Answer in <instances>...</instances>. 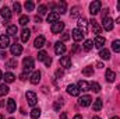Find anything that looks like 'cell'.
<instances>
[{"label": "cell", "mask_w": 120, "mask_h": 119, "mask_svg": "<svg viewBox=\"0 0 120 119\" xmlns=\"http://www.w3.org/2000/svg\"><path fill=\"white\" fill-rule=\"evenodd\" d=\"M15 109H17V104H15V101H14L13 98H8V99H7V112L13 114V112H15Z\"/></svg>", "instance_id": "16"}, {"label": "cell", "mask_w": 120, "mask_h": 119, "mask_svg": "<svg viewBox=\"0 0 120 119\" xmlns=\"http://www.w3.org/2000/svg\"><path fill=\"white\" fill-rule=\"evenodd\" d=\"M92 48H94V41H92V39H87V41L84 42V45H82V49H84L85 52H90Z\"/></svg>", "instance_id": "27"}, {"label": "cell", "mask_w": 120, "mask_h": 119, "mask_svg": "<svg viewBox=\"0 0 120 119\" xmlns=\"http://www.w3.org/2000/svg\"><path fill=\"white\" fill-rule=\"evenodd\" d=\"M28 77H31L30 74H28V71H24V73H22V74L20 76V79H21V80H27Z\"/></svg>", "instance_id": "43"}, {"label": "cell", "mask_w": 120, "mask_h": 119, "mask_svg": "<svg viewBox=\"0 0 120 119\" xmlns=\"http://www.w3.org/2000/svg\"><path fill=\"white\" fill-rule=\"evenodd\" d=\"M78 49H80V48H78V45H77V44H74V46H73V52H78Z\"/></svg>", "instance_id": "49"}, {"label": "cell", "mask_w": 120, "mask_h": 119, "mask_svg": "<svg viewBox=\"0 0 120 119\" xmlns=\"http://www.w3.org/2000/svg\"><path fill=\"white\" fill-rule=\"evenodd\" d=\"M3 79H4V81H6V83H13V81L15 80V76H14L13 73H6Z\"/></svg>", "instance_id": "31"}, {"label": "cell", "mask_w": 120, "mask_h": 119, "mask_svg": "<svg viewBox=\"0 0 120 119\" xmlns=\"http://www.w3.org/2000/svg\"><path fill=\"white\" fill-rule=\"evenodd\" d=\"M60 64H61V67H64V69H70V67H71V58H70V56H63V58H60Z\"/></svg>", "instance_id": "17"}, {"label": "cell", "mask_w": 120, "mask_h": 119, "mask_svg": "<svg viewBox=\"0 0 120 119\" xmlns=\"http://www.w3.org/2000/svg\"><path fill=\"white\" fill-rule=\"evenodd\" d=\"M102 105H103V102H102V99L101 98H96L95 101H94V105H92V108H94V111H101L102 109Z\"/></svg>", "instance_id": "26"}, {"label": "cell", "mask_w": 120, "mask_h": 119, "mask_svg": "<svg viewBox=\"0 0 120 119\" xmlns=\"http://www.w3.org/2000/svg\"><path fill=\"white\" fill-rule=\"evenodd\" d=\"M113 20L110 17H106V18H102V27L105 31H112L113 30Z\"/></svg>", "instance_id": "3"}, {"label": "cell", "mask_w": 120, "mask_h": 119, "mask_svg": "<svg viewBox=\"0 0 120 119\" xmlns=\"http://www.w3.org/2000/svg\"><path fill=\"white\" fill-rule=\"evenodd\" d=\"M30 81H31V84H38V83L41 81V71H39V70H36V71H34V73L31 74Z\"/></svg>", "instance_id": "18"}, {"label": "cell", "mask_w": 120, "mask_h": 119, "mask_svg": "<svg viewBox=\"0 0 120 119\" xmlns=\"http://www.w3.org/2000/svg\"><path fill=\"white\" fill-rule=\"evenodd\" d=\"M13 10H14L17 14H20V13H21V4H20L18 1H15V3L13 4Z\"/></svg>", "instance_id": "41"}, {"label": "cell", "mask_w": 120, "mask_h": 119, "mask_svg": "<svg viewBox=\"0 0 120 119\" xmlns=\"http://www.w3.org/2000/svg\"><path fill=\"white\" fill-rule=\"evenodd\" d=\"M61 107H63V102H61V101H56L53 108H55V111H60V108H61Z\"/></svg>", "instance_id": "42"}, {"label": "cell", "mask_w": 120, "mask_h": 119, "mask_svg": "<svg viewBox=\"0 0 120 119\" xmlns=\"http://www.w3.org/2000/svg\"><path fill=\"white\" fill-rule=\"evenodd\" d=\"M64 52H66V45H64L63 42H60V41L56 42V44H55V53H56V55H63Z\"/></svg>", "instance_id": "9"}, {"label": "cell", "mask_w": 120, "mask_h": 119, "mask_svg": "<svg viewBox=\"0 0 120 119\" xmlns=\"http://www.w3.org/2000/svg\"><path fill=\"white\" fill-rule=\"evenodd\" d=\"M108 13H109V8H105V10L102 11V18H106V17H108Z\"/></svg>", "instance_id": "46"}, {"label": "cell", "mask_w": 120, "mask_h": 119, "mask_svg": "<svg viewBox=\"0 0 120 119\" xmlns=\"http://www.w3.org/2000/svg\"><path fill=\"white\" fill-rule=\"evenodd\" d=\"M99 58L103 60H109L110 59V52H109V49H101V52H99Z\"/></svg>", "instance_id": "25"}, {"label": "cell", "mask_w": 120, "mask_h": 119, "mask_svg": "<svg viewBox=\"0 0 120 119\" xmlns=\"http://www.w3.org/2000/svg\"><path fill=\"white\" fill-rule=\"evenodd\" d=\"M67 92H68L71 97H78V95H80V88H78L77 86H74V84H70V86L67 87Z\"/></svg>", "instance_id": "15"}, {"label": "cell", "mask_w": 120, "mask_h": 119, "mask_svg": "<svg viewBox=\"0 0 120 119\" xmlns=\"http://www.w3.org/2000/svg\"><path fill=\"white\" fill-rule=\"evenodd\" d=\"M7 55H6V52H3V51H0V58L3 59V58H6Z\"/></svg>", "instance_id": "51"}, {"label": "cell", "mask_w": 120, "mask_h": 119, "mask_svg": "<svg viewBox=\"0 0 120 119\" xmlns=\"http://www.w3.org/2000/svg\"><path fill=\"white\" fill-rule=\"evenodd\" d=\"M0 107H3V102H1V101H0Z\"/></svg>", "instance_id": "60"}, {"label": "cell", "mask_w": 120, "mask_h": 119, "mask_svg": "<svg viewBox=\"0 0 120 119\" xmlns=\"http://www.w3.org/2000/svg\"><path fill=\"white\" fill-rule=\"evenodd\" d=\"M46 58H48V53H46L45 51H41V52L38 53V60H39V62H45Z\"/></svg>", "instance_id": "39"}, {"label": "cell", "mask_w": 120, "mask_h": 119, "mask_svg": "<svg viewBox=\"0 0 120 119\" xmlns=\"http://www.w3.org/2000/svg\"><path fill=\"white\" fill-rule=\"evenodd\" d=\"M30 36H31V31L28 28H24V30L21 31V41L22 42H28Z\"/></svg>", "instance_id": "24"}, {"label": "cell", "mask_w": 120, "mask_h": 119, "mask_svg": "<svg viewBox=\"0 0 120 119\" xmlns=\"http://www.w3.org/2000/svg\"><path fill=\"white\" fill-rule=\"evenodd\" d=\"M90 24H91V28H92V32H94V34H96V36H98V35L101 34V31H102V28H101V27H99V24H98V21L92 18V20L90 21Z\"/></svg>", "instance_id": "14"}, {"label": "cell", "mask_w": 120, "mask_h": 119, "mask_svg": "<svg viewBox=\"0 0 120 119\" xmlns=\"http://www.w3.org/2000/svg\"><path fill=\"white\" fill-rule=\"evenodd\" d=\"M110 119H119V116H112Z\"/></svg>", "instance_id": "57"}, {"label": "cell", "mask_w": 120, "mask_h": 119, "mask_svg": "<svg viewBox=\"0 0 120 119\" xmlns=\"http://www.w3.org/2000/svg\"><path fill=\"white\" fill-rule=\"evenodd\" d=\"M73 119H82V116H81V115H75Z\"/></svg>", "instance_id": "53"}, {"label": "cell", "mask_w": 120, "mask_h": 119, "mask_svg": "<svg viewBox=\"0 0 120 119\" xmlns=\"http://www.w3.org/2000/svg\"><path fill=\"white\" fill-rule=\"evenodd\" d=\"M60 119H67V114L66 112H61L60 114Z\"/></svg>", "instance_id": "48"}, {"label": "cell", "mask_w": 120, "mask_h": 119, "mask_svg": "<svg viewBox=\"0 0 120 119\" xmlns=\"http://www.w3.org/2000/svg\"><path fill=\"white\" fill-rule=\"evenodd\" d=\"M112 49H113V52L119 53L120 52V39H116V41L112 42Z\"/></svg>", "instance_id": "32"}, {"label": "cell", "mask_w": 120, "mask_h": 119, "mask_svg": "<svg viewBox=\"0 0 120 119\" xmlns=\"http://www.w3.org/2000/svg\"><path fill=\"white\" fill-rule=\"evenodd\" d=\"M117 90H119V91H120V84H119V86H117Z\"/></svg>", "instance_id": "61"}, {"label": "cell", "mask_w": 120, "mask_h": 119, "mask_svg": "<svg viewBox=\"0 0 120 119\" xmlns=\"http://www.w3.org/2000/svg\"><path fill=\"white\" fill-rule=\"evenodd\" d=\"M35 21H36V23L39 24V23H42V18H41L39 16H36V17H35Z\"/></svg>", "instance_id": "50"}, {"label": "cell", "mask_w": 120, "mask_h": 119, "mask_svg": "<svg viewBox=\"0 0 120 119\" xmlns=\"http://www.w3.org/2000/svg\"><path fill=\"white\" fill-rule=\"evenodd\" d=\"M25 97H27V101H28V104H30L31 107H35V105H36L38 97H36V94H35L34 91H27Z\"/></svg>", "instance_id": "2"}, {"label": "cell", "mask_w": 120, "mask_h": 119, "mask_svg": "<svg viewBox=\"0 0 120 119\" xmlns=\"http://www.w3.org/2000/svg\"><path fill=\"white\" fill-rule=\"evenodd\" d=\"M105 79H106L108 83H113V81L116 80V73H115L112 69H108V70H106V77H105Z\"/></svg>", "instance_id": "21"}, {"label": "cell", "mask_w": 120, "mask_h": 119, "mask_svg": "<svg viewBox=\"0 0 120 119\" xmlns=\"http://www.w3.org/2000/svg\"><path fill=\"white\" fill-rule=\"evenodd\" d=\"M70 39V35H68V32H64L63 35H61V41H68Z\"/></svg>", "instance_id": "44"}, {"label": "cell", "mask_w": 120, "mask_h": 119, "mask_svg": "<svg viewBox=\"0 0 120 119\" xmlns=\"http://www.w3.org/2000/svg\"><path fill=\"white\" fill-rule=\"evenodd\" d=\"M116 24H120V17H117V18H116Z\"/></svg>", "instance_id": "55"}, {"label": "cell", "mask_w": 120, "mask_h": 119, "mask_svg": "<svg viewBox=\"0 0 120 119\" xmlns=\"http://www.w3.org/2000/svg\"><path fill=\"white\" fill-rule=\"evenodd\" d=\"M103 45H105V38H103V36H101V35L95 36V41H94V46H96V48L102 49V48H103Z\"/></svg>", "instance_id": "20"}, {"label": "cell", "mask_w": 120, "mask_h": 119, "mask_svg": "<svg viewBox=\"0 0 120 119\" xmlns=\"http://www.w3.org/2000/svg\"><path fill=\"white\" fill-rule=\"evenodd\" d=\"M96 67H99V69L103 67V63H102V62H98V63H96Z\"/></svg>", "instance_id": "52"}, {"label": "cell", "mask_w": 120, "mask_h": 119, "mask_svg": "<svg viewBox=\"0 0 120 119\" xmlns=\"http://www.w3.org/2000/svg\"><path fill=\"white\" fill-rule=\"evenodd\" d=\"M24 7H25V10H27V11H32V10L35 8V4H34V1H25Z\"/></svg>", "instance_id": "37"}, {"label": "cell", "mask_w": 120, "mask_h": 119, "mask_svg": "<svg viewBox=\"0 0 120 119\" xmlns=\"http://www.w3.org/2000/svg\"><path fill=\"white\" fill-rule=\"evenodd\" d=\"M60 18V14L59 13H56V11H52V13H49L48 14V23H52V24H55V23H57Z\"/></svg>", "instance_id": "13"}, {"label": "cell", "mask_w": 120, "mask_h": 119, "mask_svg": "<svg viewBox=\"0 0 120 119\" xmlns=\"http://www.w3.org/2000/svg\"><path fill=\"white\" fill-rule=\"evenodd\" d=\"M8 94V87L6 86V84H1L0 86V97H4V95H7Z\"/></svg>", "instance_id": "35"}, {"label": "cell", "mask_w": 120, "mask_h": 119, "mask_svg": "<svg viewBox=\"0 0 120 119\" xmlns=\"http://www.w3.org/2000/svg\"><path fill=\"white\" fill-rule=\"evenodd\" d=\"M101 1L99 0H95V1H92L90 4V13L92 14V16H96L99 11H101Z\"/></svg>", "instance_id": "1"}, {"label": "cell", "mask_w": 120, "mask_h": 119, "mask_svg": "<svg viewBox=\"0 0 120 119\" xmlns=\"http://www.w3.org/2000/svg\"><path fill=\"white\" fill-rule=\"evenodd\" d=\"M8 69H14L15 66H17V60H15V58H13V59H10L8 62H7V64H6Z\"/></svg>", "instance_id": "38"}, {"label": "cell", "mask_w": 120, "mask_h": 119, "mask_svg": "<svg viewBox=\"0 0 120 119\" xmlns=\"http://www.w3.org/2000/svg\"><path fill=\"white\" fill-rule=\"evenodd\" d=\"M18 23H20V24H21L22 27H25V25H27V24L30 23V18H28V16H21V17H20V21H18Z\"/></svg>", "instance_id": "34"}, {"label": "cell", "mask_w": 120, "mask_h": 119, "mask_svg": "<svg viewBox=\"0 0 120 119\" xmlns=\"http://www.w3.org/2000/svg\"><path fill=\"white\" fill-rule=\"evenodd\" d=\"M38 11H39V16H45L46 11H48V7H46L45 4H41V6L38 7Z\"/></svg>", "instance_id": "40"}, {"label": "cell", "mask_w": 120, "mask_h": 119, "mask_svg": "<svg viewBox=\"0 0 120 119\" xmlns=\"http://www.w3.org/2000/svg\"><path fill=\"white\" fill-rule=\"evenodd\" d=\"M22 64H24V71H30L34 69V59L32 58H25L22 60Z\"/></svg>", "instance_id": "8"}, {"label": "cell", "mask_w": 120, "mask_h": 119, "mask_svg": "<svg viewBox=\"0 0 120 119\" xmlns=\"http://www.w3.org/2000/svg\"><path fill=\"white\" fill-rule=\"evenodd\" d=\"M71 36L74 38V41H75V42H80V41H82V39H84V34L78 30V28H75V30L71 31Z\"/></svg>", "instance_id": "10"}, {"label": "cell", "mask_w": 120, "mask_h": 119, "mask_svg": "<svg viewBox=\"0 0 120 119\" xmlns=\"http://www.w3.org/2000/svg\"><path fill=\"white\" fill-rule=\"evenodd\" d=\"M39 116H41V109H39V108H32V111H31V118L38 119Z\"/></svg>", "instance_id": "33"}, {"label": "cell", "mask_w": 120, "mask_h": 119, "mask_svg": "<svg viewBox=\"0 0 120 119\" xmlns=\"http://www.w3.org/2000/svg\"><path fill=\"white\" fill-rule=\"evenodd\" d=\"M63 30H64V23H61V21H57V23L52 24V27H50V31L53 34H60Z\"/></svg>", "instance_id": "5"}, {"label": "cell", "mask_w": 120, "mask_h": 119, "mask_svg": "<svg viewBox=\"0 0 120 119\" xmlns=\"http://www.w3.org/2000/svg\"><path fill=\"white\" fill-rule=\"evenodd\" d=\"M45 42H46V39H45V36L43 35H39L36 39H35V42H34V46L36 48V49H41L43 45H45Z\"/></svg>", "instance_id": "19"}, {"label": "cell", "mask_w": 120, "mask_h": 119, "mask_svg": "<svg viewBox=\"0 0 120 119\" xmlns=\"http://www.w3.org/2000/svg\"><path fill=\"white\" fill-rule=\"evenodd\" d=\"M17 32H18L17 25H8V27H7V34H8V36H15Z\"/></svg>", "instance_id": "28"}, {"label": "cell", "mask_w": 120, "mask_h": 119, "mask_svg": "<svg viewBox=\"0 0 120 119\" xmlns=\"http://www.w3.org/2000/svg\"><path fill=\"white\" fill-rule=\"evenodd\" d=\"M78 30L81 31L84 35H85V34H87V31H88V21H87L84 17L78 20Z\"/></svg>", "instance_id": "6"}, {"label": "cell", "mask_w": 120, "mask_h": 119, "mask_svg": "<svg viewBox=\"0 0 120 119\" xmlns=\"http://www.w3.org/2000/svg\"><path fill=\"white\" fill-rule=\"evenodd\" d=\"M45 64H46V66H48V67H49V66H50V64H52V59H50V58H49V56H48V58H46V59H45Z\"/></svg>", "instance_id": "45"}, {"label": "cell", "mask_w": 120, "mask_h": 119, "mask_svg": "<svg viewBox=\"0 0 120 119\" xmlns=\"http://www.w3.org/2000/svg\"><path fill=\"white\" fill-rule=\"evenodd\" d=\"M80 16V7H73L71 8V18H77Z\"/></svg>", "instance_id": "36"}, {"label": "cell", "mask_w": 120, "mask_h": 119, "mask_svg": "<svg viewBox=\"0 0 120 119\" xmlns=\"http://www.w3.org/2000/svg\"><path fill=\"white\" fill-rule=\"evenodd\" d=\"M7 46H10V36L8 35H0V48L6 49Z\"/></svg>", "instance_id": "12"}, {"label": "cell", "mask_w": 120, "mask_h": 119, "mask_svg": "<svg viewBox=\"0 0 120 119\" xmlns=\"http://www.w3.org/2000/svg\"><path fill=\"white\" fill-rule=\"evenodd\" d=\"M66 10H67V4H66V1H59V3H57V10H56V13H59V14H64Z\"/></svg>", "instance_id": "23"}, {"label": "cell", "mask_w": 120, "mask_h": 119, "mask_svg": "<svg viewBox=\"0 0 120 119\" xmlns=\"http://www.w3.org/2000/svg\"><path fill=\"white\" fill-rule=\"evenodd\" d=\"M90 90L91 91H94V92H99V91H101V86H99V83H96V81L90 83Z\"/></svg>", "instance_id": "30"}, {"label": "cell", "mask_w": 120, "mask_h": 119, "mask_svg": "<svg viewBox=\"0 0 120 119\" xmlns=\"http://www.w3.org/2000/svg\"><path fill=\"white\" fill-rule=\"evenodd\" d=\"M0 16H1L6 21H8V20L11 18V10L4 6V7H1V10H0Z\"/></svg>", "instance_id": "11"}, {"label": "cell", "mask_w": 120, "mask_h": 119, "mask_svg": "<svg viewBox=\"0 0 120 119\" xmlns=\"http://www.w3.org/2000/svg\"><path fill=\"white\" fill-rule=\"evenodd\" d=\"M94 74V67H91V66H87V67H84L82 69V76H85V77H90Z\"/></svg>", "instance_id": "29"}, {"label": "cell", "mask_w": 120, "mask_h": 119, "mask_svg": "<svg viewBox=\"0 0 120 119\" xmlns=\"http://www.w3.org/2000/svg\"><path fill=\"white\" fill-rule=\"evenodd\" d=\"M117 10H119V11H120V1H119V3H117Z\"/></svg>", "instance_id": "56"}, {"label": "cell", "mask_w": 120, "mask_h": 119, "mask_svg": "<svg viewBox=\"0 0 120 119\" xmlns=\"http://www.w3.org/2000/svg\"><path fill=\"white\" fill-rule=\"evenodd\" d=\"M8 119H14V118H8Z\"/></svg>", "instance_id": "62"}, {"label": "cell", "mask_w": 120, "mask_h": 119, "mask_svg": "<svg viewBox=\"0 0 120 119\" xmlns=\"http://www.w3.org/2000/svg\"><path fill=\"white\" fill-rule=\"evenodd\" d=\"M0 119H4V116H3V115H0Z\"/></svg>", "instance_id": "59"}, {"label": "cell", "mask_w": 120, "mask_h": 119, "mask_svg": "<svg viewBox=\"0 0 120 119\" xmlns=\"http://www.w3.org/2000/svg\"><path fill=\"white\" fill-rule=\"evenodd\" d=\"M92 119H101V118H99V116H94Z\"/></svg>", "instance_id": "58"}, {"label": "cell", "mask_w": 120, "mask_h": 119, "mask_svg": "<svg viewBox=\"0 0 120 119\" xmlns=\"http://www.w3.org/2000/svg\"><path fill=\"white\" fill-rule=\"evenodd\" d=\"M56 77H57V79H60V77H63V71H61V70H56Z\"/></svg>", "instance_id": "47"}, {"label": "cell", "mask_w": 120, "mask_h": 119, "mask_svg": "<svg viewBox=\"0 0 120 119\" xmlns=\"http://www.w3.org/2000/svg\"><path fill=\"white\" fill-rule=\"evenodd\" d=\"M10 52H11L13 56H20L22 53V46L20 44H13L11 48H10Z\"/></svg>", "instance_id": "4"}, {"label": "cell", "mask_w": 120, "mask_h": 119, "mask_svg": "<svg viewBox=\"0 0 120 119\" xmlns=\"http://www.w3.org/2000/svg\"><path fill=\"white\" fill-rule=\"evenodd\" d=\"M77 87L80 88V91H88L90 90V83H87L85 80H80L78 84H77Z\"/></svg>", "instance_id": "22"}, {"label": "cell", "mask_w": 120, "mask_h": 119, "mask_svg": "<svg viewBox=\"0 0 120 119\" xmlns=\"http://www.w3.org/2000/svg\"><path fill=\"white\" fill-rule=\"evenodd\" d=\"M91 102H92V97L91 95H82L80 99H78V104L81 107H90Z\"/></svg>", "instance_id": "7"}, {"label": "cell", "mask_w": 120, "mask_h": 119, "mask_svg": "<svg viewBox=\"0 0 120 119\" xmlns=\"http://www.w3.org/2000/svg\"><path fill=\"white\" fill-rule=\"evenodd\" d=\"M3 77H4V74H3V73H1V70H0V81L3 80Z\"/></svg>", "instance_id": "54"}]
</instances>
